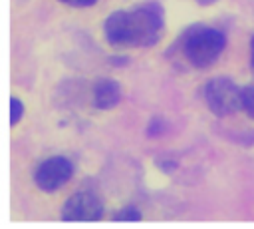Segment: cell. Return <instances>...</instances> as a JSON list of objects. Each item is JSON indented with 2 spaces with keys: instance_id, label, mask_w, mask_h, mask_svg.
Listing matches in <instances>:
<instances>
[{
  "instance_id": "cell-1",
  "label": "cell",
  "mask_w": 254,
  "mask_h": 229,
  "mask_svg": "<svg viewBox=\"0 0 254 229\" xmlns=\"http://www.w3.org/2000/svg\"><path fill=\"white\" fill-rule=\"evenodd\" d=\"M165 28V10L159 2H145L131 10H117L105 18L103 32L115 48H149Z\"/></svg>"
},
{
  "instance_id": "cell-2",
  "label": "cell",
  "mask_w": 254,
  "mask_h": 229,
  "mask_svg": "<svg viewBox=\"0 0 254 229\" xmlns=\"http://www.w3.org/2000/svg\"><path fill=\"white\" fill-rule=\"evenodd\" d=\"M179 50L185 60L194 68L212 66L226 48V36L210 26L194 24L179 40Z\"/></svg>"
},
{
  "instance_id": "cell-3",
  "label": "cell",
  "mask_w": 254,
  "mask_h": 229,
  "mask_svg": "<svg viewBox=\"0 0 254 229\" xmlns=\"http://www.w3.org/2000/svg\"><path fill=\"white\" fill-rule=\"evenodd\" d=\"M204 104L218 117L232 115L242 110V88H238L230 78H212L204 86Z\"/></svg>"
},
{
  "instance_id": "cell-4",
  "label": "cell",
  "mask_w": 254,
  "mask_h": 229,
  "mask_svg": "<svg viewBox=\"0 0 254 229\" xmlns=\"http://www.w3.org/2000/svg\"><path fill=\"white\" fill-rule=\"evenodd\" d=\"M73 175V165L65 157H50L42 161L34 173V183L44 193H54L60 187H64Z\"/></svg>"
},
{
  "instance_id": "cell-5",
  "label": "cell",
  "mask_w": 254,
  "mask_h": 229,
  "mask_svg": "<svg viewBox=\"0 0 254 229\" xmlns=\"http://www.w3.org/2000/svg\"><path fill=\"white\" fill-rule=\"evenodd\" d=\"M103 215L101 199L91 191L73 193L62 207L64 221H97Z\"/></svg>"
},
{
  "instance_id": "cell-6",
  "label": "cell",
  "mask_w": 254,
  "mask_h": 229,
  "mask_svg": "<svg viewBox=\"0 0 254 229\" xmlns=\"http://www.w3.org/2000/svg\"><path fill=\"white\" fill-rule=\"evenodd\" d=\"M121 100V88L115 80L103 78L97 80L93 86V106L97 110H111Z\"/></svg>"
},
{
  "instance_id": "cell-7",
  "label": "cell",
  "mask_w": 254,
  "mask_h": 229,
  "mask_svg": "<svg viewBox=\"0 0 254 229\" xmlns=\"http://www.w3.org/2000/svg\"><path fill=\"white\" fill-rule=\"evenodd\" d=\"M242 110L254 117V84H248L242 88Z\"/></svg>"
},
{
  "instance_id": "cell-8",
  "label": "cell",
  "mask_w": 254,
  "mask_h": 229,
  "mask_svg": "<svg viewBox=\"0 0 254 229\" xmlns=\"http://www.w3.org/2000/svg\"><path fill=\"white\" fill-rule=\"evenodd\" d=\"M22 115H24V104H22V100L12 98L10 100V123L16 125L22 119Z\"/></svg>"
},
{
  "instance_id": "cell-9",
  "label": "cell",
  "mask_w": 254,
  "mask_h": 229,
  "mask_svg": "<svg viewBox=\"0 0 254 229\" xmlns=\"http://www.w3.org/2000/svg\"><path fill=\"white\" fill-rule=\"evenodd\" d=\"M113 219H115V221H139V219H141V213H139V209H135V207H123V209H119V211L115 213Z\"/></svg>"
},
{
  "instance_id": "cell-10",
  "label": "cell",
  "mask_w": 254,
  "mask_h": 229,
  "mask_svg": "<svg viewBox=\"0 0 254 229\" xmlns=\"http://www.w3.org/2000/svg\"><path fill=\"white\" fill-rule=\"evenodd\" d=\"M58 2H62L65 6H71V8H89L99 0H58Z\"/></svg>"
},
{
  "instance_id": "cell-11",
  "label": "cell",
  "mask_w": 254,
  "mask_h": 229,
  "mask_svg": "<svg viewBox=\"0 0 254 229\" xmlns=\"http://www.w3.org/2000/svg\"><path fill=\"white\" fill-rule=\"evenodd\" d=\"M250 66L254 68V36L250 38Z\"/></svg>"
}]
</instances>
